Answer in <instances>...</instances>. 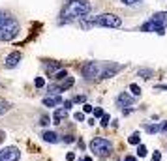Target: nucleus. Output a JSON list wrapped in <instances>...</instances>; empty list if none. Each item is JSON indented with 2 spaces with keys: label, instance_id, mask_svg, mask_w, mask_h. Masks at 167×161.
I'll return each instance as SVG.
<instances>
[{
  "label": "nucleus",
  "instance_id": "f257e3e1",
  "mask_svg": "<svg viewBox=\"0 0 167 161\" xmlns=\"http://www.w3.org/2000/svg\"><path fill=\"white\" fill-rule=\"evenodd\" d=\"M90 11H92V4H90L88 0H71V2L66 4V9L62 11L60 23H70V21L75 19V17L85 19Z\"/></svg>",
  "mask_w": 167,
  "mask_h": 161
},
{
  "label": "nucleus",
  "instance_id": "a211bd4d",
  "mask_svg": "<svg viewBox=\"0 0 167 161\" xmlns=\"http://www.w3.org/2000/svg\"><path fill=\"white\" fill-rule=\"evenodd\" d=\"M11 109V103H8V101H0V116L4 114V113H8Z\"/></svg>",
  "mask_w": 167,
  "mask_h": 161
},
{
  "label": "nucleus",
  "instance_id": "f8f14e48",
  "mask_svg": "<svg viewBox=\"0 0 167 161\" xmlns=\"http://www.w3.org/2000/svg\"><path fill=\"white\" fill-rule=\"evenodd\" d=\"M66 118V111L64 109H56L55 111V114H53V120H55V124H62V120Z\"/></svg>",
  "mask_w": 167,
  "mask_h": 161
},
{
  "label": "nucleus",
  "instance_id": "c9c22d12",
  "mask_svg": "<svg viewBox=\"0 0 167 161\" xmlns=\"http://www.w3.org/2000/svg\"><path fill=\"white\" fill-rule=\"evenodd\" d=\"M124 161H137V159H135L133 156H126V158H124Z\"/></svg>",
  "mask_w": 167,
  "mask_h": 161
},
{
  "label": "nucleus",
  "instance_id": "2f4dec72",
  "mask_svg": "<svg viewBox=\"0 0 167 161\" xmlns=\"http://www.w3.org/2000/svg\"><path fill=\"white\" fill-rule=\"evenodd\" d=\"M73 141H75V139H73L71 135H66V137H64V143H73Z\"/></svg>",
  "mask_w": 167,
  "mask_h": 161
},
{
  "label": "nucleus",
  "instance_id": "2eb2a0df",
  "mask_svg": "<svg viewBox=\"0 0 167 161\" xmlns=\"http://www.w3.org/2000/svg\"><path fill=\"white\" fill-rule=\"evenodd\" d=\"M137 75L143 77V79H152V77H154V71H152V69H147V68H141V69L137 71Z\"/></svg>",
  "mask_w": 167,
  "mask_h": 161
},
{
  "label": "nucleus",
  "instance_id": "e433bc0d",
  "mask_svg": "<svg viewBox=\"0 0 167 161\" xmlns=\"http://www.w3.org/2000/svg\"><path fill=\"white\" fill-rule=\"evenodd\" d=\"M156 88H158V90H167V84H158Z\"/></svg>",
  "mask_w": 167,
  "mask_h": 161
},
{
  "label": "nucleus",
  "instance_id": "bb28decb",
  "mask_svg": "<svg viewBox=\"0 0 167 161\" xmlns=\"http://www.w3.org/2000/svg\"><path fill=\"white\" fill-rule=\"evenodd\" d=\"M73 118H75L77 122H83V120H85V114H83V113H75V114H73Z\"/></svg>",
  "mask_w": 167,
  "mask_h": 161
},
{
  "label": "nucleus",
  "instance_id": "f03ea898",
  "mask_svg": "<svg viewBox=\"0 0 167 161\" xmlns=\"http://www.w3.org/2000/svg\"><path fill=\"white\" fill-rule=\"evenodd\" d=\"M83 26H107V28H120L122 26V19L115 13H102L98 17H90L86 21H83Z\"/></svg>",
  "mask_w": 167,
  "mask_h": 161
},
{
  "label": "nucleus",
  "instance_id": "5701e85b",
  "mask_svg": "<svg viewBox=\"0 0 167 161\" xmlns=\"http://www.w3.org/2000/svg\"><path fill=\"white\" fill-rule=\"evenodd\" d=\"M34 84H36V88H43V86H45V81H43L41 77H38V79L34 81Z\"/></svg>",
  "mask_w": 167,
  "mask_h": 161
},
{
  "label": "nucleus",
  "instance_id": "dca6fc26",
  "mask_svg": "<svg viewBox=\"0 0 167 161\" xmlns=\"http://www.w3.org/2000/svg\"><path fill=\"white\" fill-rule=\"evenodd\" d=\"M45 68H47V71H55V69H62V64L60 62H55V60H49L45 64Z\"/></svg>",
  "mask_w": 167,
  "mask_h": 161
},
{
  "label": "nucleus",
  "instance_id": "9b49d317",
  "mask_svg": "<svg viewBox=\"0 0 167 161\" xmlns=\"http://www.w3.org/2000/svg\"><path fill=\"white\" fill-rule=\"evenodd\" d=\"M150 19L156 21V23H160L162 26H167V11H158V13H154Z\"/></svg>",
  "mask_w": 167,
  "mask_h": 161
},
{
  "label": "nucleus",
  "instance_id": "0eeeda50",
  "mask_svg": "<svg viewBox=\"0 0 167 161\" xmlns=\"http://www.w3.org/2000/svg\"><path fill=\"white\" fill-rule=\"evenodd\" d=\"M139 30H141V32H156V34H160V36L165 34V26H162L160 23H156V21H152V19H149Z\"/></svg>",
  "mask_w": 167,
  "mask_h": 161
},
{
  "label": "nucleus",
  "instance_id": "ddd939ff",
  "mask_svg": "<svg viewBox=\"0 0 167 161\" xmlns=\"http://www.w3.org/2000/svg\"><path fill=\"white\" fill-rule=\"evenodd\" d=\"M41 137H43V141H47V143H58V135H56L55 131H45Z\"/></svg>",
  "mask_w": 167,
  "mask_h": 161
},
{
  "label": "nucleus",
  "instance_id": "aec40b11",
  "mask_svg": "<svg viewBox=\"0 0 167 161\" xmlns=\"http://www.w3.org/2000/svg\"><path fill=\"white\" fill-rule=\"evenodd\" d=\"M137 156L139 158H145L147 156V146L145 144H137Z\"/></svg>",
  "mask_w": 167,
  "mask_h": 161
},
{
  "label": "nucleus",
  "instance_id": "39448f33",
  "mask_svg": "<svg viewBox=\"0 0 167 161\" xmlns=\"http://www.w3.org/2000/svg\"><path fill=\"white\" fill-rule=\"evenodd\" d=\"M103 66L105 64H100V62H86L83 66V77L85 79H100L102 71H103Z\"/></svg>",
  "mask_w": 167,
  "mask_h": 161
},
{
  "label": "nucleus",
  "instance_id": "4468645a",
  "mask_svg": "<svg viewBox=\"0 0 167 161\" xmlns=\"http://www.w3.org/2000/svg\"><path fill=\"white\" fill-rule=\"evenodd\" d=\"M58 86H60L62 92L68 90V88H71V86H73V77H66V79H62V83H60Z\"/></svg>",
  "mask_w": 167,
  "mask_h": 161
},
{
  "label": "nucleus",
  "instance_id": "9d476101",
  "mask_svg": "<svg viewBox=\"0 0 167 161\" xmlns=\"http://www.w3.org/2000/svg\"><path fill=\"white\" fill-rule=\"evenodd\" d=\"M43 105L45 107H56V105H62V98L60 96H49L43 99Z\"/></svg>",
  "mask_w": 167,
  "mask_h": 161
},
{
  "label": "nucleus",
  "instance_id": "4be33fe9",
  "mask_svg": "<svg viewBox=\"0 0 167 161\" xmlns=\"http://www.w3.org/2000/svg\"><path fill=\"white\" fill-rule=\"evenodd\" d=\"M66 77H68V71H66V69H60V71L55 75V79H56V81H62V79H66Z\"/></svg>",
  "mask_w": 167,
  "mask_h": 161
},
{
  "label": "nucleus",
  "instance_id": "a878e982",
  "mask_svg": "<svg viewBox=\"0 0 167 161\" xmlns=\"http://www.w3.org/2000/svg\"><path fill=\"white\" fill-rule=\"evenodd\" d=\"M94 116H96V118H102V116H103V111H102L100 107H96V109H94Z\"/></svg>",
  "mask_w": 167,
  "mask_h": 161
},
{
  "label": "nucleus",
  "instance_id": "f704fd0d",
  "mask_svg": "<svg viewBox=\"0 0 167 161\" xmlns=\"http://www.w3.org/2000/svg\"><path fill=\"white\" fill-rule=\"evenodd\" d=\"M160 129H162V131H164V133H167V122H164V124H162V126H160Z\"/></svg>",
  "mask_w": 167,
  "mask_h": 161
},
{
  "label": "nucleus",
  "instance_id": "72a5a7b5",
  "mask_svg": "<svg viewBox=\"0 0 167 161\" xmlns=\"http://www.w3.org/2000/svg\"><path fill=\"white\" fill-rule=\"evenodd\" d=\"M68 109H71V101H64V111H68Z\"/></svg>",
  "mask_w": 167,
  "mask_h": 161
},
{
  "label": "nucleus",
  "instance_id": "58836bf2",
  "mask_svg": "<svg viewBox=\"0 0 167 161\" xmlns=\"http://www.w3.org/2000/svg\"><path fill=\"white\" fill-rule=\"evenodd\" d=\"M79 161H92V158H81Z\"/></svg>",
  "mask_w": 167,
  "mask_h": 161
},
{
  "label": "nucleus",
  "instance_id": "b1692460",
  "mask_svg": "<svg viewBox=\"0 0 167 161\" xmlns=\"http://www.w3.org/2000/svg\"><path fill=\"white\" fill-rule=\"evenodd\" d=\"M109 120H111V118H109V114H103V116H102V126H103V128H107V126H109Z\"/></svg>",
  "mask_w": 167,
  "mask_h": 161
},
{
  "label": "nucleus",
  "instance_id": "393cba45",
  "mask_svg": "<svg viewBox=\"0 0 167 161\" xmlns=\"http://www.w3.org/2000/svg\"><path fill=\"white\" fill-rule=\"evenodd\" d=\"M120 2H122L124 6H133V4H139L141 0H120Z\"/></svg>",
  "mask_w": 167,
  "mask_h": 161
},
{
  "label": "nucleus",
  "instance_id": "c85d7f7f",
  "mask_svg": "<svg viewBox=\"0 0 167 161\" xmlns=\"http://www.w3.org/2000/svg\"><path fill=\"white\" fill-rule=\"evenodd\" d=\"M85 99H86L85 96H75V99H73V101H75V103H85Z\"/></svg>",
  "mask_w": 167,
  "mask_h": 161
},
{
  "label": "nucleus",
  "instance_id": "423d86ee",
  "mask_svg": "<svg viewBox=\"0 0 167 161\" xmlns=\"http://www.w3.org/2000/svg\"><path fill=\"white\" fill-rule=\"evenodd\" d=\"M19 158H21V152L15 146H8L0 152V161H19Z\"/></svg>",
  "mask_w": 167,
  "mask_h": 161
},
{
  "label": "nucleus",
  "instance_id": "6ab92c4d",
  "mask_svg": "<svg viewBox=\"0 0 167 161\" xmlns=\"http://www.w3.org/2000/svg\"><path fill=\"white\" fill-rule=\"evenodd\" d=\"M145 129H147L150 135H154L156 131H160V126H156V124H154V126H152V124H149V126H145Z\"/></svg>",
  "mask_w": 167,
  "mask_h": 161
},
{
  "label": "nucleus",
  "instance_id": "f3484780",
  "mask_svg": "<svg viewBox=\"0 0 167 161\" xmlns=\"http://www.w3.org/2000/svg\"><path fill=\"white\" fill-rule=\"evenodd\" d=\"M128 141H130V144H141V135H139V131H135V133H132Z\"/></svg>",
  "mask_w": 167,
  "mask_h": 161
},
{
  "label": "nucleus",
  "instance_id": "7ed1b4c3",
  "mask_svg": "<svg viewBox=\"0 0 167 161\" xmlns=\"http://www.w3.org/2000/svg\"><path fill=\"white\" fill-rule=\"evenodd\" d=\"M19 34V23L13 17H6L0 21V41H9Z\"/></svg>",
  "mask_w": 167,
  "mask_h": 161
},
{
  "label": "nucleus",
  "instance_id": "1a4fd4ad",
  "mask_svg": "<svg viewBox=\"0 0 167 161\" xmlns=\"http://www.w3.org/2000/svg\"><path fill=\"white\" fill-rule=\"evenodd\" d=\"M19 62H21V53H19V51H13V53H9L8 58H6V68H15Z\"/></svg>",
  "mask_w": 167,
  "mask_h": 161
},
{
  "label": "nucleus",
  "instance_id": "20e7f679",
  "mask_svg": "<svg viewBox=\"0 0 167 161\" xmlns=\"http://www.w3.org/2000/svg\"><path fill=\"white\" fill-rule=\"evenodd\" d=\"M90 150L94 152V156H100V158H103V156L111 154V150H113V144H111L107 139H103V137H96V139H92V143H90Z\"/></svg>",
  "mask_w": 167,
  "mask_h": 161
},
{
  "label": "nucleus",
  "instance_id": "7c9ffc66",
  "mask_svg": "<svg viewBox=\"0 0 167 161\" xmlns=\"http://www.w3.org/2000/svg\"><path fill=\"white\" fill-rule=\"evenodd\" d=\"M39 124H41V126H47V124H49V118H47V116H41V122H39Z\"/></svg>",
  "mask_w": 167,
  "mask_h": 161
},
{
  "label": "nucleus",
  "instance_id": "cd10ccee",
  "mask_svg": "<svg viewBox=\"0 0 167 161\" xmlns=\"http://www.w3.org/2000/svg\"><path fill=\"white\" fill-rule=\"evenodd\" d=\"M152 161H162V154L160 152H154L152 154Z\"/></svg>",
  "mask_w": 167,
  "mask_h": 161
},
{
  "label": "nucleus",
  "instance_id": "c756f323",
  "mask_svg": "<svg viewBox=\"0 0 167 161\" xmlns=\"http://www.w3.org/2000/svg\"><path fill=\"white\" fill-rule=\"evenodd\" d=\"M83 111H85V113H92V105L85 103V105H83Z\"/></svg>",
  "mask_w": 167,
  "mask_h": 161
},
{
  "label": "nucleus",
  "instance_id": "473e14b6",
  "mask_svg": "<svg viewBox=\"0 0 167 161\" xmlns=\"http://www.w3.org/2000/svg\"><path fill=\"white\" fill-rule=\"evenodd\" d=\"M66 159H68V161H73V159H75V154H73V152H70V154L66 156Z\"/></svg>",
  "mask_w": 167,
  "mask_h": 161
},
{
  "label": "nucleus",
  "instance_id": "412c9836",
  "mask_svg": "<svg viewBox=\"0 0 167 161\" xmlns=\"http://www.w3.org/2000/svg\"><path fill=\"white\" fill-rule=\"evenodd\" d=\"M130 92H132L133 96H141V88H139L135 83H133V84H130Z\"/></svg>",
  "mask_w": 167,
  "mask_h": 161
},
{
  "label": "nucleus",
  "instance_id": "4c0bfd02",
  "mask_svg": "<svg viewBox=\"0 0 167 161\" xmlns=\"http://www.w3.org/2000/svg\"><path fill=\"white\" fill-rule=\"evenodd\" d=\"M6 17H8V15H6L4 11H0V21H2V19H6Z\"/></svg>",
  "mask_w": 167,
  "mask_h": 161
},
{
  "label": "nucleus",
  "instance_id": "6e6552de",
  "mask_svg": "<svg viewBox=\"0 0 167 161\" xmlns=\"http://www.w3.org/2000/svg\"><path fill=\"white\" fill-rule=\"evenodd\" d=\"M133 101H135L133 96H130V94H126V92H122V94L117 98V105H118V107H124V105H126V107H132Z\"/></svg>",
  "mask_w": 167,
  "mask_h": 161
}]
</instances>
